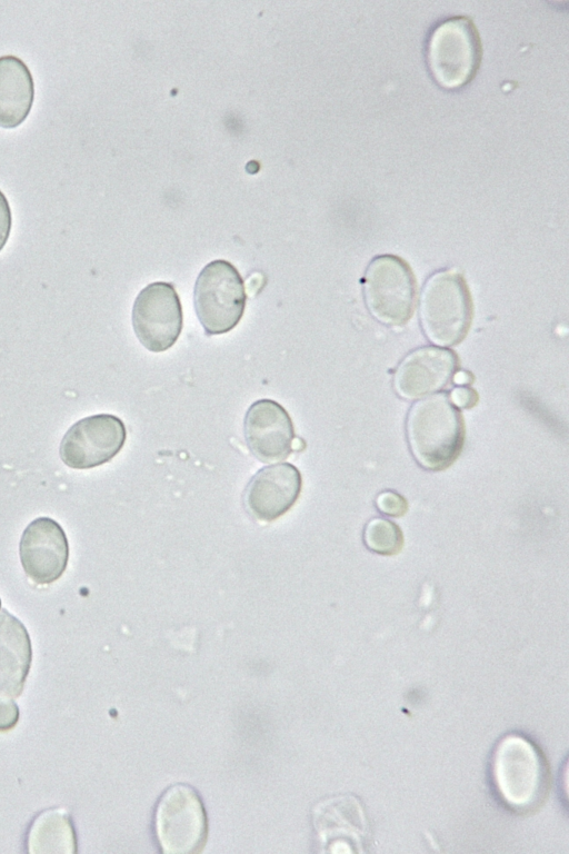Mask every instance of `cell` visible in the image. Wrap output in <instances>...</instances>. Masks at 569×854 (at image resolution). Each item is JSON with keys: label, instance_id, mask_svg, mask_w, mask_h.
<instances>
[{"label": "cell", "instance_id": "cell-1", "mask_svg": "<svg viewBox=\"0 0 569 854\" xmlns=\"http://www.w3.org/2000/svg\"><path fill=\"white\" fill-rule=\"evenodd\" d=\"M406 438L419 466L430 471L447 469L463 447L462 416L447 394L423 398L407 414Z\"/></svg>", "mask_w": 569, "mask_h": 854}, {"label": "cell", "instance_id": "cell-2", "mask_svg": "<svg viewBox=\"0 0 569 854\" xmlns=\"http://www.w3.org/2000/svg\"><path fill=\"white\" fill-rule=\"evenodd\" d=\"M490 774L499 798L512 811L532 812L545 800L547 764L539 748L521 734L510 733L498 741Z\"/></svg>", "mask_w": 569, "mask_h": 854}, {"label": "cell", "instance_id": "cell-3", "mask_svg": "<svg viewBox=\"0 0 569 854\" xmlns=\"http://www.w3.org/2000/svg\"><path fill=\"white\" fill-rule=\"evenodd\" d=\"M482 58L479 31L472 19L455 16L430 31L425 51L431 79L443 90L457 91L476 77Z\"/></svg>", "mask_w": 569, "mask_h": 854}, {"label": "cell", "instance_id": "cell-4", "mask_svg": "<svg viewBox=\"0 0 569 854\" xmlns=\"http://www.w3.org/2000/svg\"><path fill=\"white\" fill-rule=\"evenodd\" d=\"M419 318L423 334L435 344L453 346L466 337L472 319V301L461 274L440 270L427 279Z\"/></svg>", "mask_w": 569, "mask_h": 854}, {"label": "cell", "instance_id": "cell-5", "mask_svg": "<svg viewBox=\"0 0 569 854\" xmlns=\"http://www.w3.org/2000/svg\"><path fill=\"white\" fill-rule=\"evenodd\" d=\"M154 835L163 853L190 854L206 844L208 823L201 797L186 784L170 786L159 798Z\"/></svg>", "mask_w": 569, "mask_h": 854}, {"label": "cell", "instance_id": "cell-6", "mask_svg": "<svg viewBox=\"0 0 569 854\" xmlns=\"http://www.w3.org/2000/svg\"><path fill=\"white\" fill-rule=\"evenodd\" d=\"M193 305L207 335L233 329L246 307L244 285L236 267L222 259L206 265L194 284Z\"/></svg>", "mask_w": 569, "mask_h": 854}, {"label": "cell", "instance_id": "cell-7", "mask_svg": "<svg viewBox=\"0 0 569 854\" xmlns=\"http://www.w3.org/2000/svg\"><path fill=\"white\" fill-rule=\"evenodd\" d=\"M363 298L370 314L388 326L405 325L416 300V280L410 266L395 255H380L368 265Z\"/></svg>", "mask_w": 569, "mask_h": 854}, {"label": "cell", "instance_id": "cell-8", "mask_svg": "<svg viewBox=\"0 0 569 854\" xmlns=\"http://www.w3.org/2000/svg\"><path fill=\"white\" fill-rule=\"evenodd\" d=\"M311 820L319 852H367L370 823L357 796L340 794L319 801L312 808Z\"/></svg>", "mask_w": 569, "mask_h": 854}, {"label": "cell", "instance_id": "cell-9", "mask_svg": "<svg viewBox=\"0 0 569 854\" xmlns=\"http://www.w3.org/2000/svg\"><path fill=\"white\" fill-rule=\"evenodd\" d=\"M131 319L137 338L148 350L160 352L172 347L183 324L173 285L163 281L147 285L136 297Z\"/></svg>", "mask_w": 569, "mask_h": 854}, {"label": "cell", "instance_id": "cell-10", "mask_svg": "<svg viewBox=\"0 0 569 854\" xmlns=\"http://www.w3.org/2000/svg\"><path fill=\"white\" fill-rule=\"evenodd\" d=\"M124 424L110 414L84 417L64 434L59 454L61 460L76 469H89L111 460L123 447Z\"/></svg>", "mask_w": 569, "mask_h": 854}, {"label": "cell", "instance_id": "cell-11", "mask_svg": "<svg viewBox=\"0 0 569 854\" xmlns=\"http://www.w3.org/2000/svg\"><path fill=\"white\" fill-rule=\"evenodd\" d=\"M19 554L24 573L37 584H50L62 576L69 559L64 530L52 518L39 517L23 530Z\"/></svg>", "mask_w": 569, "mask_h": 854}, {"label": "cell", "instance_id": "cell-12", "mask_svg": "<svg viewBox=\"0 0 569 854\" xmlns=\"http://www.w3.org/2000/svg\"><path fill=\"white\" fill-rule=\"evenodd\" d=\"M243 435L251 454L262 463L280 461L291 454L293 424L287 410L272 399H259L248 408Z\"/></svg>", "mask_w": 569, "mask_h": 854}, {"label": "cell", "instance_id": "cell-13", "mask_svg": "<svg viewBox=\"0 0 569 854\" xmlns=\"http://www.w3.org/2000/svg\"><path fill=\"white\" fill-rule=\"evenodd\" d=\"M302 486L300 471L291 464H276L259 469L243 494L247 510L257 519L271 522L296 504Z\"/></svg>", "mask_w": 569, "mask_h": 854}, {"label": "cell", "instance_id": "cell-14", "mask_svg": "<svg viewBox=\"0 0 569 854\" xmlns=\"http://www.w3.org/2000/svg\"><path fill=\"white\" fill-rule=\"evenodd\" d=\"M457 368L458 357L452 350L421 347L400 361L395 370L393 388L405 399H417L445 387Z\"/></svg>", "mask_w": 569, "mask_h": 854}, {"label": "cell", "instance_id": "cell-15", "mask_svg": "<svg viewBox=\"0 0 569 854\" xmlns=\"http://www.w3.org/2000/svg\"><path fill=\"white\" fill-rule=\"evenodd\" d=\"M32 658L24 625L7 609L0 613V697H18L23 691Z\"/></svg>", "mask_w": 569, "mask_h": 854}, {"label": "cell", "instance_id": "cell-16", "mask_svg": "<svg viewBox=\"0 0 569 854\" xmlns=\"http://www.w3.org/2000/svg\"><path fill=\"white\" fill-rule=\"evenodd\" d=\"M34 85L27 64L18 57H0V127L14 128L29 115Z\"/></svg>", "mask_w": 569, "mask_h": 854}, {"label": "cell", "instance_id": "cell-17", "mask_svg": "<svg viewBox=\"0 0 569 854\" xmlns=\"http://www.w3.org/2000/svg\"><path fill=\"white\" fill-rule=\"evenodd\" d=\"M26 846L30 853H76L77 838L71 818L60 810L41 812L29 826Z\"/></svg>", "mask_w": 569, "mask_h": 854}, {"label": "cell", "instance_id": "cell-18", "mask_svg": "<svg viewBox=\"0 0 569 854\" xmlns=\"http://www.w3.org/2000/svg\"><path fill=\"white\" fill-rule=\"evenodd\" d=\"M363 544L372 553L391 556L398 554L403 546V535L400 527L383 517H373L365 526Z\"/></svg>", "mask_w": 569, "mask_h": 854}, {"label": "cell", "instance_id": "cell-19", "mask_svg": "<svg viewBox=\"0 0 569 854\" xmlns=\"http://www.w3.org/2000/svg\"><path fill=\"white\" fill-rule=\"evenodd\" d=\"M377 509L390 517H401L408 512V502L403 496L393 490H383L376 497Z\"/></svg>", "mask_w": 569, "mask_h": 854}, {"label": "cell", "instance_id": "cell-20", "mask_svg": "<svg viewBox=\"0 0 569 854\" xmlns=\"http://www.w3.org/2000/svg\"><path fill=\"white\" fill-rule=\"evenodd\" d=\"M19 719L18 705L9 699L0 697V732L12 729Z\"/></svg>", "mask_w": 569, "mask_h": 854}, {"label": "cell", "instance_id": "cell-21", "mask_svg": "<svg viewBox=\"0 0 569 854\" xmlns=\"http://www.w3.org/2000/svg\"><path fill=\"white\" fill-rule=\"evenodd\" d=\"M449 399L456 408L470 409L477 405L479 397L472 388L460 386L451 390Z\"/></svg>", "mask_w": 569, "mask_h": 854}, {"label": "cell", "instance_id": "cell-22", "mask_svg": "<svg viewBox=\"0 0 569 854\" xmlns=\"http://www.w3.org/2000/svg\"><path fill=\"white\" fill-rule=\"evenodd\" d=\"M11 230V210L9 202L0 190V250L6 245Z\"/></svg>", "mask_w": 569, "mask_h": 854}, {"label": "cell", "instance_id": "cell-23", "mask_svg": "<svg viewBox=\"0 0 569 854\" xmlns=\"http://www.w3.org/2000/svg\"><path fill=\"white\" fill-rule=\"evenodd\" d=\"M452 379L455 384L465 386L471 383L472 376L470 373L462 370L456 371L452 376Z\"/></svg>", "mask_w": 569, "mask_h": 854}, {"label": "cell", "instance_id": "cell-24", "mask_svg": "<svg viewBox=\"0 0 569 854\" xmlns=\"http://www.w3.org/2000/svg\"><path fill=\"white\" fill-rule=\"evenodd\" d=\"M0 607H1V600H0Z\"/></svg>", "mask_w": 569, "mask_h": 854}]
</instances>
